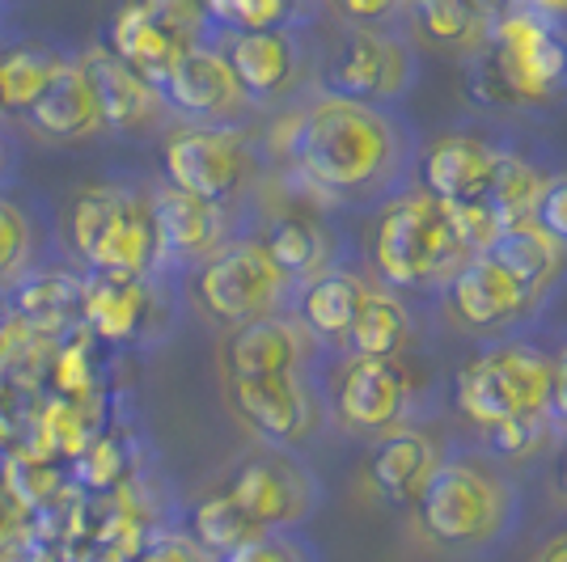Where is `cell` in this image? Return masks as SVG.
Here are the masks:
<instances>
[{"label": "cell", "mask_w": 567, "mask_h": 562, "mask_svg": "<svg viewBox=\"0 0 567 562\" xmlns=\"http://www.w3.org/2000/svg\"><path fill=\"white\" fill-rule=\"evenodd\" d=\"M292 165L327 199H355L373 190H390L394 199L420 157L394 111L322 94L292 127Z\"/></svg>", "instance_id": "obj_1"}, {"label": "cell", "mask_w": 567, "mask_h": 562, "mask_svg": "<svg viewBox=\"0 0 567 562\" xmlns=\"http://www.w3.org/2000/svg\"><path fill=\"white\" fill-rule=\"evenodd\" d=\"M478 102L555 106L567 97V9L543 0L499 4L483 48L471 55Z\"/></svg>", "instance_id": "obj_2"}, {"label": "cell", "mask_w": 567, "mask_h": 562, "mask_svg": "<svg viewBox=\"0 0 567 562\" xmlns=\"http://www.w3.org/2000/svg\"><path fill=\"white\" fill-rule=\"evenodd\" d=\"M471 258L450 204L420 187L385 199L373 225V267L390 288H450Z\"/></svg>", "instance_id": "obj_3"}, {"label": "cell", "mask_w": 567, "mask_h": 562, "mask_svg": "<svg viewBox=\"0 0 567 562\" xmlns=\"http://www.w3.org/2000/svg\"><path fill=\"white\" fill-rule=\"evenodd\" d=\"M520 491L487 457H445L420 499L427 538L450 550H496L517 529Z\"/></svg>", "instance_id": "obj_4"}, {"label": "cell", "mask_w": 567, "mask_h": 562, "mask_svg": "<svg viewBox=\"0 0 567 562\" xmlns=\"http://www.w3.org/2000/svg\"><path fill=\"white\" fill-rule=\"evenodd\" d=\"M555 389V355L529 334L483 343L453 376V406L483 431L499 423L546 415Z\"/></svg>", "instance_id": "obj_5"}, {"label": "cell", "mask_w": 567, "mask_h": 562, "mask_svg": "<svg viewBox=\"0 0 567 562\" xmlns=\"http://www.w3.org/2000/svg\"><path fill=\"white\" fill-rule=\"evenodd\" d=\"M69 233L76 254L94 267V275L141 280L162 250L153 204L118 187H90L72 199Z\"/></svg>", "instance_id": "obj_6"}, {"label": "cell", "mask_w": 567, "mask_h": 562, "mask_svg": "<svg viewBox=\"0 0 567 562\" xmlns=\"http://www.w3.org/2000/svg\"><path fill=\"white\" fill-rule=\"evenodd\" d=\"M284 292H288V275L271 262L262 241L220 246L195 275V301L208 309V318L237 330L276 318Z\"/></svg>", "instance_id": "obj_7"}, {"label": "cell", "mask_w": 567, "mask_h": 562, "mask_svg": "<svg viewBox=\"0 0 567 562\" xmlns=\"http://www.w3.org/2000/svg\"><path fill=\"white\" fill-rule=\"evenodd\" d=\"M204 22V9L183 0H148V4H123L111 22V51L127 69H136L157 90L190 51L199 48L195 34Z\"/></svg>", "instance_id": "obj_8"}, {"label": "cell", "mask_w": 567, "mask_h": 562, "mask_svg": "<svg viewBox=\"0 0 567 562\" xmlns=\"http://www.w3.org/2000/svg\"><path fill=\"white\" fill-rule=\"evenodd\" d=\"M445 301H450L457 326H466L471 334H483L487 343L525 334L529 322L546 309L543 301L492 254L471 258V262L450 280Z\"/></svg>", "instance_id": "obj_9"}, {"label": "cell", "mask_w": 567, "mask_h": 562, "mask_svg": "<svg viewBox=\"0 0 567 562\" xmlns=\"http://www.w3.org/2000/svg\"><path fill=\"white\" fill-rule=\"evenodd\" d=\"M415 81V51L381 25H352L327 69V94L352 102H399Z\"/></svg>", "instance_id": "obj_10"}, {"label": "cell", "mask_w": 567, "mask_h": 562, "mask_svg": "<svg viewBox=\"0 0 567 562\" xmlns=\"http://www.w3.org/2000/svg\"><path fill=\"white\" fill-rule=\"evenodd\" d=\"M169 187L187 190L195 199L225 204L229 195L246 187L255 174V153L241 140V132L229 127H183L162 148Z\"/></svg>", "instance_id": "obj_11"}, {"label": "cell", "mask_w": 567, "mask_h": 562, "mask_svg": "<svg viewBox=\"0 0 567 562\" xmlns=\"http://www.w3.org/2000/svg\"><path fill=\"white\" fill-rule=\"evenodd\" d=\"M51 355L55 343L22 326L18 318L0 322V445L25 448L34 415L51 398Z\"/></svg>", "instance_id": "obj_12"}, {"label": "cell", "mask_w": 567, "mask_h": 562, "mask_svg": "<svg viewBox=\"0 0 567 562\" xmlns=\"http://www.w3.org/2000/svg\"><path fill=\"white\" fill-rule=\"evenodd\" d=\"M508 144L478 136V132H441L420 148V190L432 199L450 204V208H471L487 204L496 187L499 162H504Z\"/></svg>", "instance_id": "obj_13"}, {"label": "cell", "mask_w": 567, "mask_h": 562, "mask_svg": "<svg viewBox=\"0 0 567 562\" xmlns=\"http://www.w3.org/2000/svg\"><path fill=\"white\" fill-rule=\"evenodd\" d=\"M334 415L355 431H399L411 406V373L399 360H360L352 355L334 376Z\"/></svg>", "instance_id": "obj_14"}, {"label": "cell", "mask_w": 567, "mask_h": 562, "mask_svg": "<svg viewBox=\"0 0 567 562\" xmlns=\"http://www.w3.org/2000/svg\"><path fill=\"white\" fill-rule=\"evenodd\" d=\"M229 398H234L237 415L250 423L259 436L280 440V445L306 440L313 431V419H318L301 373L262 376V381H229Z\"/></svg>", "instance_id": "obj_15"}, {"label": "cell", "mask_w": 567, "mask_h": 562, "mask_svg": "<svg viewBox=\"0 0 567 562\" xmlns=\"http://www.w3.org/2000/svg\"><path fill=\"white\" fill-rule=\"evenodd\" d=\"M225 495L234 499L241 512L267 529H288L309 512V491L306 482L292 469L276 466V461H241L229 478Z\"/></svg>", "instance_id": "obj_16"}, {"label": "cell", "mask_w": 567, "mask_h": 562, "mask_svg": "<svg viewBox=\"0 0 567 562\" xmlns=\"http://www.w3.org/2000/svg\"><path fill=\"white\" fill-rule=\"evenodd\" d=\"M441 466H445V457L436 452L432 436L415 431V427H399V431H390V436L378 440L373 457H369V478H373V487L385 499L420 508V499L432 487V478H436Z\"/></svg>", "instance_id": "obj_17"}, {"label": "cell", "mask_w": 567, "mask_h": 562, "mask_svg": "<svg viewBox=\"0 0 567 562\" xmlns=\"http://www.w3.org/2000/svg\"><path fill=\"white\" fill-rule=\"evenodd\" d=\"M487 254L496 258V262H504L543 305H550V296L567 283V246H559L538 220L508 225Z\"/></svg>", "instance_id": "obj_18"}, {"label": "cell", "mask_w": 567, "mask_h": 562, "mask_svg": "<svg viewBox=\"0 0 567 562\" xmlns=\"http://www.w3.org/2000/svg\"><path fill=\"white\" fill-rule=\"evenodd\" d=\"M85 72L94 81V94L102 102V118L106 127H118V132H144L153 115H157V85L144 81L136 69H127L115 51L94 48L85 60Z\"/></svg>", "instance_id": "obj_19"}, {"label": "cell", "mask_w": 567, "mask_h": 562, "mask_svg": "<svg viewBox=\"0 0 567 562\" xmlns=\"http://www.w3.org/2000/svg\"><path fill=\"white\" fill-rule=\"evenodd\" d=\"M229 381H262V376L301 373V330L284 318H262L234 330L225 343Z\"/></svg>", "instance_id": "obj_20"}, {"label": "cell", "mask_w": 567, "mask_h": 562, "mask_svg": "<svg viewBox=\"0 0 567 562\" xmlns=\"http://www.w3.org/2000/svg\"><path fill=\"white\" fill-rule=\"evenodd\" d=\"M162 94L183 115H225V111H234L237 102L246 97L241 85H237L234 69H229V60H225V51L213 48L190 51L187 60L166 76Z\"/></svg>", "instance_id": "obj_21"}, {"label": "cell", "mask_w": 567, "mask_h": 562, "mask_svg": "<svg viewBox=\"0 0 567 562\" xmlns=\"http://www.w3.org/2000/svg\"><path fill=\"white\" fill-rule=\"evenodd\" d=\"M85 313V280L64 271H34L13 292V313L22 326H30L43 339H64Z\"/></svg>", "instance_id": "obj_22"}, {"label": "cell", "mask_w": 567, "mask_h": 562, "mask_svg": "<svg viewBox=\"0 0 567 562\" xmlns=\"http://www.w3.org/2000/svg\"><path fill=\"white\" fill-rule=\"evenodd\" d=\"M229 69L246 97H276L297 76V43L284 30H259V34H234L225 51Z\"/></svg>", "instance_id": "obj_23"}, {"label": "cell", "mask_w": 567, "mask_h": 562, "mask_svg": "<svg viewBox=\"0 0 567 562\" xmlns=\"http://www.w3.org/2000/svg\"><path fill=\"white\" fill-rule=\"evenodd\" d=\"M148 313H153V296L141 280H111V275H90L85 280L81 322L94 339L132 343V339H141Z\"/></svg>", "instance_id": "obj_24"}, {"label": "cell", "mask_w": 567, "mask_h": 562, "mask_svg": "<svg viewBox=\"0 0 567 562\" xmlns=\"http://www.w3.org/2000/svg\"><path fill=\"white\" fill-rule=\"evenodd\" d=\"M364 296H369V283L352 275V271H339L331 267L327 275L309 280L301 288V301H297V313H301V326L318 339H331V343H348L352 339V326L364 309Z\"/></svg>", "instance_id": "obj_25"}, {"label": "cell", "mask_w": 567, "mask_h": 562, "mask_svg": "<svg viewBox=\"0 0 567 562\" xmlns=\"http://www.w3.org/2000/svg\"><path fill=\"white\" fill-rule=\"evenodd\" d=\"M30 123L39 132H48L55 140H85L97 127H106L102 118V102L94 94V81L81 60H72L64 76L51 85V94L30 111Z\"/></svg>", "instance_id": "obj_26"}, {"label": "cell", "mask_w": 567, "mask_h": 562, "mask_svg": "<svg viewBox=\"0 0 567 562\" xmlns=\"http://www.w3.org/2000/svg\"><path fill=\"white\" fill-rule=\"evenodd\" d=\"M153 220H157V237L174 254H208L225 233V216L220 204L195 199L178 187H162L153 195Z\"/></svg>", "instance_id": "obj_27"}, {"label": "cell", "mask_w": 567, "mask_h": 562, "mask_svg": "<svg viewBox=\"0 0 567 562\" xmlns=\"http://www.w3.org/2000/svg\"><path fill=\"white\" fill-rule=\"evenodd\" d=\"M262 246H267V254L271 262L280 267L288 280H318V275H327L331 267H327V254H331V237L327 229L318 225V220H309V216H280L267 237H262Z\"/></svg>", "instance_id": "obj_28"}, {"label": "cell", "mask_w": 567, "mask_h": 562, "mask_svg": "<svg viewBox=\"0 0 567 562\" xmlns=\"http://www.w3.org/2000/svg\"><path fill=\"white\" fill-rule=\"evenodd\" d=\"M406 343H411L406 305L385 288H369L364 309H360L352 326V339H348L352 355H360V360H399L406 352Z\"/></svg>", "instance_id": "obj_29"}, {"label": "cell", "mask_w": 567, "mask_h": 562, "mask_svg": "<svg viewBox=\"0 0 567 562\" xmlns=\"http://www.w3.org/2000/svg\"><path fill=\"white\" fill-rule=\"evenodd\" d=\"M72 60H64L55 48L43 43H22V48L0 55V90H4V106L13 111H34L43 97L51 94V85L64 76Z\"/></svg>", "instance_id": "obj_30"}, {"label": "cell", "mask_w": 567, "mask_h": 562, "mask_svg": "<svg viewBox=\"0 0 567 562\" xmlns=\"http://www.w3.org/2000/svg\"><path fill=\"white\" fill-rule=\"evenodd\" d=\"M90 440H94V427H90V415L81 410V402L51 394V398L43 402V410L34 415L25 452L43 457L51 466H60V461H72V466H76L81 452L90 448Z\"/></svg>", "instance_id": "obj_31"}, {"label": "cell", "mask_w": 567, "mask_h": 562, "mask_svg": "<svg viewBox=\"0 0 567 562\" xmlns=\"http://www.w3.org/2000/svg\"><path fill=\"white\" fill-rule=\"evenodd\" d=\"M492 18H496V4H466V0H424L411 9V22L436 48H462L471 55L483 48Z\"/></svg>", "instance_id": "obj_32"}, {"label": "cell", "mask_w": 567, "mask_h": 562, "mask_svg": "<svg viewBox=\"0 0 567 562\" xmlns=\"http://www.w3.org/2000/svg\"><path fill=\"white\" fill-rule=\"evenodd\" d=\"M190 533H195V545H199V550L225 554V559L237 554V550H246L250 541L267 538L259 524L241 512L225 491H216L195 503V512H190Z\"/></svg>", "instance_id": "obj_33"}, {"label": "cell", "mask_w": 567, "mask_h": 562, "mask_svg": "<svg viewBox=\"0 0 567 562\" xmlns=\"http://www.w3.org/2000/svg\"><path fill=\"white\" fill-rule=\"evenodd\" d=\"M97 385V360H94V334L81 330V334H69L64 343H55V355H51V389L60 398L85 402Z\"/></svg>", "instance_id": "obj_34"}, {"label": "cell", "mask_w": 567, "mask_h": 562, "mask_svg": "<svg viewBox=\"0 0 567 562\" xmlns=\"http://www.w3.org/2000/svg\"><path fill=\"white\" fill-rule=\"evenodd\" d=\"M555 431H559V423L550 410L546 415H525V419L499 423L492 431H483V452L492 461H525V457L543 452Z\"/></svg>", "instance_id": "obj_35"}, {"label": "cell", "mask_w": 567, "mask_h": 562, "mask_svg": "<svg viewBox=\"0 0 567 562\" xmlns=\"http://www.w3.org/2000/svg\"><path fill=\"white\" fill-rule=\"evenodd\" d=\"M0 482L22 499L25 512H39V508L55 503V495H60V487H64V473H60V466H51V461H43V457H34V452L18 448V452H9L4 478H0Z\"/></svg>", "instance_id": "obj_36"}, {"label": "cell", "mask_w": 567, "mask_h": 562, "mask_svg": "<svg viewBox=\"0 0 567 562\" xmlns=\"http://www.w3.org/2000/svg\"><path fill=\"white\" fill-rule=\"evenodd\" d=\"M204 18L216 25H229L234 34H259V30H284L292 22V9L280 0H213Z\"/></svg>", "instance_id": "obj_37"}, {"label": "cell", "mask_w": 567, "mask_h": 562, "mask_svg": "<svg viewBox=\"0 0 567 562\" xmlns=\"http://www.w3.org/2000/svg\"><path fill=\"white\" fill-rule=\"evenodd\" d=\"M123 473H127V457H123V445L115 436H94L76 461V482L90 491H115Z\"/></svg>", "instance_id": "obj_38"}, {"label": "cell", "mask_w": 567, "mask_h": 562, "mask_svg": "<svg viewBox=\"0 0 567 562\" xmlns=\"http://www.w3.org/2000/svg\"><path fill=\"white\" fill-rule=\"evenodd\" d=\"M25 254H30L25 211L13 199H0V280H9L13 271H22Z\"/></svg>", "instance_id": "obj_39"}, {"label": "cell", "mask_w": 567, "mask_h": 562, "mask_svg": "<svg viewBox=\"0 0 567 562\" xmlns=\"http://www.w3.org/2000/svg\"><path fill=\"white\" fill-rule=\"evenodd\" d=\"M534 220H538L559 246H567V169L546 178L543 199H538V208H534Z\"/></svg>", "instance_id": "obj_40"}, {"label": "cell", "mask_w": 567, "mask_h": 562, "mask_svg": "<svg viewBox=\"0 0 567 562\" xmlns=\"http://www.w3.org/2000/svg\"><path fill=\"white\" fill-rule=\"evenodd\" d=\"M25 524H30V512L18 495L0 482V559L25 538Z\"/></svg>", "instance_id": "obj_41"}, {"label": "cell", "mask_w": 567, "mask_h": 562, "mask_svg": "<svg viewBox=\"0 0 567 562\" xmlns=\"http://www.w3.org/2000/svg\"><path fill=\"white\" fill-rule=\"evenodd\" d=\"M225 562H306V559H301V550H297L292 541H284V538H259V541H250L246 550L229 554Z\"/></svg>", "instance_id": "obj_42"}, {"label": "cell", "mask_w": 567, "mask_h": 562, "mask_svg": "<svg viewBox=\"0 0 567 562\" xmlns=\"http://www.w3.org/2000/svg\"><path fill=\"white\" fill-rule=\"evenodd\" d=\"M136 562H213V559H208V550H199V545H190L183 538H162L153 541Z\"/></svg>", "instance_id": "obj_43"}, {"label": "cell", "mask_w": 567, "mask_h": 562, "mask_svg": "<svg viewBox=\"0 0 567 562\" xmlns=\"http://www.w3.org/2000/svg\"><path fill=\"white\" fill-rule=\"evenodd\" d=\"M550 415L559 423V431H567V343L555 352V389H550Z\"/></svg>", "instance_id": "obj_44"}, {"label": "cell", "mask_w": 567, "mask_h": 562, "mask_svg": "<svg viewBox=\"0 0 567 562\" xmlns=\"http://www.w3.org/2000/svg\"><path fill=\"white\" fill-rule=\"evenodd\" d=\"M399 9L390 4V0H378V4H355V0H348L343 4V18L352 25H378V22H390Z\"/></svg>", "instance_id": "obj_45"}, {"label": "cell", "mask_w": 567, "mask_h": 562, "mask_svg": "<svg viewBox=\"0 0 567 562\" xmlns=\"http://www.w3.org/2000/svg\"><path fill=\"white\" fill-rule=\"evenodd\" d=\"M538 562H567V533H555V538H546L543 550H538Z\"/></svg>", "instance_id": "obj_46"}, {"label": "cell", "mask_w": 567, "mask_h": 562, "mask_svg": "<svg viewBox=\"0 0 567 562\" xmlns=\"http://www.w3.org/2000/svg\"><path fill=\"white\" fill-rule=\"evenodd\" d=\"M559 491L567 495V448H564V457H559Z\"/></svg>", "instance_id": "obj_47"}, {"label": "cell", "mask_w": 567, "mask_h": 562, "mask_svg": "<svg viewBox=\"0 0 567 562\" xmlns=\"http://www.w3.org/2000/svg\"><path fill=\"white\" fill-rule=\"evenodd\" d=\"M0 111H4V90H0Z\"/></svg>", "instance_id": "obj_48"}, {"label": "cell", "mask_w": 567, "mask_h": 562, "mask_svg": "<svg viewBox=\"0 0 567 562\" xmlns=\"http://www.w3.org/2000/svg\"><path fill=\"white\" fill-rule=\"evenodd\" d=\"M0 562H18V559H9V554H4V559H0Z\"/></svg>", "instance_id": "obj_49"}, {"label": "cell", "mask_w": 567, "mask_h": 562, "mask_svg": "<svg viewBox=\"0 0 567 562\" xmlns=\"http://www.w3.org/2000/svg\"><path fill=\"white\" fill-rule=\"evenodd\" d=\"M102 562H118V559H102Z\"/></svg>", "instance_id": "obj_50"}]
</instances>
